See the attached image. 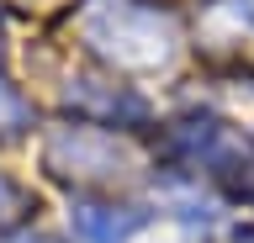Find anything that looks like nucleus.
Instances as JSON below:
<instances>
[{"label": "nucleus", "mask_w": 254, "mask_h": 243, "mask_svg": "<svg viewBox=\"0 0 254 243\" xmlns=\"http://www.w3.org/2000/svg\"><path fill=\"white\" fill-rule=\"evenodd\" d=\"M48 164L59 175H117L122 169V148L106 132L90 127H59L48 138Z\"/></svg>", "instance_id": "1"}, {"label": "nucleus", "mask_w": 254, "mask_h": 243, "mask_svg": "<svg viewBox=\"0 0 254 243\" xmlns=\"http://www.w3.org/2000/svg\"><path fill=\"white\" fill-rule=\"evenodd\" d=\"M143 222H148V211L117 206V201H79V206L69 211L74 243H127Z\"/></svg>", "instance_id": "2"}, {"label": "nucleus", "mask_w": 254, "mask_h": 243, "mask_svg": "<svg viewBox=\"0 0 254 243\" xmlns=\"http://www.w3.org/2000/svg\"><path fill=\"white\" fill-rule=\"evenodd\" d=\"M69 106H74L79 116H95L101 127H132V122H143V111H148L132 90L106 85V80H74L69 85Z\"/></svg>", "instance_id": "3"}, {"label": "nucleus", "mask_w": 254, "mask_h": 243, "mask_svg": "<svg viewBox=\"0 0 254 243\" xmlns=\"http://www.w3.org/2000/svg\"><path fill=\"white\" fill-rule=\"evenodd\" d=\"M32 122V106H27V96L16 90V85H5L0 80V138H16V132Z\"/></svg>", "instance_id": "4"}, {"label": "nucleus", "mask_w": 254, "mask_h": 243, "mask_svg": "<svg viewBox=\"0 0 254 243\" xmlns=\"http://www.w3.org/2000/svg\"><path fill=\"white\" fill-rule=\"evenodd\" d=\"M16 211H21V191H16V185H11V180H5V175H0V222H11V217H16Z\"/></svg>", "instance_id": "5"}]
</instances>
